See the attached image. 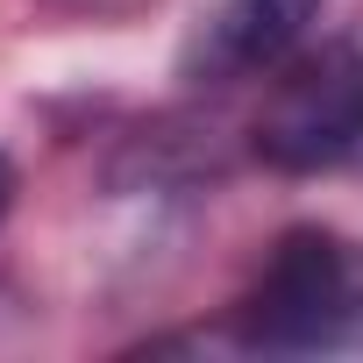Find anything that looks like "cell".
<instances>
[{"instance_id": "obj_1", "label": "cell", "mask_w": 363, "mask_h": 363, "mask_svg": "<svg viewBox=\"0 0 363 363\" xmlns=\"http://www.w3.org/2000/svg\"><path fill=\"white\" fill-rule=\"evenodd\" d=\"M228 335L264 356L363 349V242L335 228H292L228 306Z\"/></svg>"}, {"instance_id": "obj_2", "label": "cell", "mask_w": 363, "mask_h": 363, "mask_svg": "<svg viewBox=\"0 0 363 363\" xmlns=\"http://www.w3.org/2000/svg\"><path fill=\"white\" fill-rule=\"evenodd\" d=\"M257 157L285 178L363 171V50H299L257 114Z\"/></svg>"}, {"instance_id": "obj_3", "label": "cell", "mask_w": 363, "mask_h": 363, "mask_svg": "<svg viewBox=\"0 0 363 363\" xmlns=\"http://www.w3.org/2000/svg\"><path fill=\"white\" fill-rule=\"evenodd\" d=\"M320 15H328V0H221V8L193 29L178 72H186L193 86H228V79L285 72L313 43Z\"/></svg>"}, {"instance_id": "obj_4", "label": "cell", "mask_w": 363, "mask_h": 363, "mask_svg": "<svg viewBox=\"0 0 363 363\" xmlns=\"http://www.w3.org/2000/svg\"><path fill=\"white\" fill-rule=\"evenodd\" d=\"M8 207H15V164H8V150H0V221H8Z\"/></svg>"}, {"instance_id": "obj_5", "label": "cell", "mask_w": 363, "mask_h": 363, "mask_svg": "<svg viewBox=\"0 0 363 363\" xmlns=\"http://www.w3.org/2000/svg\"><path fill=\"white\" fill-rule=\"evenodd\" d=\"M72 8H121V0H72Z\"/></svg>"}]
</instances>
